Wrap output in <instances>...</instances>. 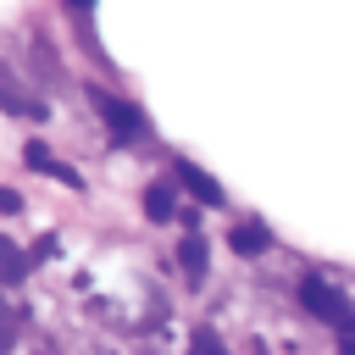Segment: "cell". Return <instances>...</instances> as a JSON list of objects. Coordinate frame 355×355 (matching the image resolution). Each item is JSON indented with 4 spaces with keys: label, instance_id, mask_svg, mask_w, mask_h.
Segmentation results:
<instances>
[{
    "label": "cell",
    "instance_id": "3",
    "mask_svg": "<svg viewBox=\"0 0 355 355\" xmlns=\"http://www.w3.org/2000/svg\"><path fill=\"white\" fill-rule=\"evenodd\" d=\"M178 266H183L189 288L205 283V272H211V244H205V233H183V239H178Z\"/></svg>",
    "mask_w": 355,
    "mask_h": 355
},
{
    "label": "cell",
    "instance_id": "2",
    "mask_svg": "<svg viewBox=\"0 0 355 355\" xmlns=\"http://www.w3.org/2000/svg\"><path fill=\"white\" fill-rule=\"evenodd\" d=\"M89 100H94V111L105 116V128H111L116 144H133V139L150 133V122H144V111H139L133 100H122V94H111V89H89Z\"/></svg>",
    "mask_w": 355,
    "mask_h": 355
},
{
    "label": "cell",
    "instance_id": "5",
    "mask_svg": "<svg viewBox=\"0 0 355 355\" xmlns=\"http://www.w3.org/2000/svg\"><path fill=\"white\" fill-rule=\"evenodd\" d=\"M144 216H150V222H178V189H172L166 178H155V183L144 189Z\"/></svg>",
    "mask_w": 355,
    "mask_h": 355
},
{
    "label": "cell",
    "instance_id": "11",
    "mask_svg": "<svg viewBox=\"0 0 355 355\" xmlns=\"http://www.w3.org/2000/svg\"><path fill=\"white\" fill-rule=\"evenodd\" d=\"M22 211V194L17 189H0V216H17Z\"/></svg>",
    "mask_w": 355,
    "mask_h": 355
},
{
    "label": "cell",
    "instance_id": "6",
    "mask_svg": "<svg viewBox=\"0 0 355 355\" xmlns=\"http://www.w3.org/2000/svg\"><path fill=\"white\" fill-rule=\"evenodd\" d=\"M227 250H233V255H266V250H272V233H266L261 222H239V227L227 233Z\"/></svg>",
    "mask_w": 355,
    "mask_h": 355
},
{
    "label": "cell",
    "instance_id": "8",
    "mask_svg": "<svg viewBox=\"0 0 355 355\" xmlns=\"http://www.w3.org/2000/svg\"><path fill=\"white\" fill-rule=\"evenodd\" d=\"M22 161H28V166H33V172H55V178H61V183H67V189H78V172H72V166H55V161H50V150H44V144H28V150H22Z\"/></svg>",
    "mask_w": 355,
    "mask_h": 355
},
{
    "label": "cell",
    "instance_id": "9",
    "mask_svg": "<svg viewBox=\"0 0 355 355\" xmlns=\"http://www.w3.org/2000/svg\"><path fill=\"white\" fill-rule=\"evenodd\" d=\"M189 344H194L200 355H222V338H216L211 327H194V338H189Z\"/></svg>",
    "mask_w": 355,
    "mask_h": 355
},
{
    "label": "cell",
    "instance_id": "13",
    "mask_svg": "<svg viewBox=\"0 0 355 355\" xmlns=\"http://www.w3.org/2000/svg\"><path fill=\"white\" fill-rule=\"evenodd\" d=\"M67 6H72V11H94V0H67Z\"/></svg>",
    "mask_w": 355,
    "mask_h": 355
},
{
    "label": "cell",
    "instance_id": "1",
    "mask_svg": "<svg viewBox=\"0 0 355 355\" xmlns=\"http://www.w3.org/2000/svg\"><path fill=\"white\" fill-rule=\"evenodd\" d=\"M300 300H305V311H311L316 322H327V327L349 333V322H355V305H349V294H344L333 277H322V272H305V277H300Z\"/></svg>",
    "mask_w": 355,
    "mask_h": 355
},
{
    "label": "cell",
    "instance_id": "10",
    "mask_svg": "<svg viewBox=\"0 0 355 355\" xmlns=\"http://www.w3.org/2000/svg\"><path fill=\"white\" fill-rule=\"evenodd\" d=\"M11 322H17V316H11V305H6V300H0V349H6V344H11V338H17V327H11Z\"/></svg>",
    "mask_w": 355,
    "mask_h": 355
},
{
    "label": "cell",
    "instance_id": "12",
    "mask_svg": "<svg viewBox=\"0 0 355 355\" xmlns=\"http://www.w3.org/2000/svg\"><path fill=\"white\" fill-rule=\"evenodd\" d=\"M55 250H61V244H55V239H50V233H44V239H39V244H33V255H39V261H50V255H55Z\"/></svg>",
    "mask_w": 355,
    "mask_h": 355
},
{
    "label": "cell",
    "instance_id": "7",
    "mask_svg": "<svg viewBox=\"0 0 355 355\" xmlns=\"http://www.w3.org/2000/svg\"><path fill=\"white\" fill-rule=\"evenodd\" d=\"M28 266H33V261H28V255L0 233V283H22V277H28Z\"/></svg>",
    "mask_w": 355,
    "mask_h": 355
},
{
    "label": "cell",
    "instance_id": "4",
    "mask_svg": "<svg viewBox=\"0 0 355 355\" xmlns=\"http://www.w3.org/2000/svg\"><path fill=\"white\" fill-rule=\"evenodd\" d=\"M178 183H183V189H189L200 205H222V200H227V189H222V183H216L205 166H194V161H178Z\"/></svg>",
    "mask_w": 355,
    "mask_h": 355
}]
</instances>
